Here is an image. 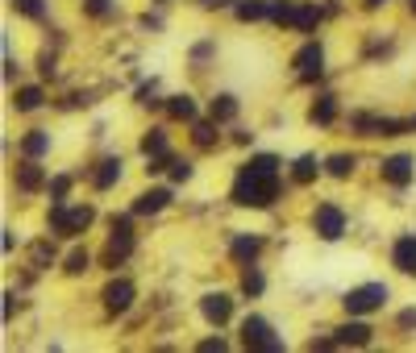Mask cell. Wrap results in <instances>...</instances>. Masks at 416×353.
<instances>
[{"mask_svg":"<svg viewBox=\"0 0 416 353\" xmlns=\"http://www.w3.org/2000/svg\"><path fill=\"white\" fill-rule=\"evenodd\" d=\"M275 200H279V171H250V167L238 171L234 204H242V208H271Z\"/></svg>","mask_w":416,"mask_h":353,"instance_id":"1","label":"cell"},{"mask_svg":"<svg viewBox=\"0 0 416 353\" xmlns=\"http://www.w3.org/2000/svg\"><path fill=\"white\" fill-rule=\"evenodd\" d=\"M341 303H345L350 316H366V312H375V308L387 303V287H383V283H362V287H354Z\"/></svg>","mask_w":416,"mask_h":353,"instance_id":"2","label":"cell"},{"mask_svg":"<svg viewBox=\"0 0 416 353\" xmlns=\"http://www.w3.org/2000/svg\"><path fill=\"white\" fill-rule=\"evenodd\" d=\"M242 345H246V350H266V353L283 350V341L271 333V324H266L262 316H246V324H242Z\"/></svg>","mask_w":416,"mask_h":353,"instance_id":"3","label":"cell"},{"mask_svg":"<svg viewBox=\"0 0 416 353\" xmlns=\"http://www.w3.org/2000/svg\"><path fill=\"white\" fill-rule=\"evenodd\" d=\"M313 225H317V233H321L325 241H337V237L345 233V216H341L337 204H321L317 216H313Z\"/></svg>","mask_w":416,"mask_h":353,"instance_id":"4","label":"cell"},{"mask_svg":"<svg viewBox=\"0 0 416 353\" xmlns=\"http://www.w3.org/2000/svg\"><path fill=\"white\" fill-rule=\"evenodd\" d=\"M292 63H296L300 80H317V75H321V67H325V50H321V42H308V46H300Z\"/></svg>","mask_w":416,"mask_h":353,"instance_id":"5","label":"cell"},{"mask_svg":"<svg viewBox=\"0 0 416 353\" xmlns=\"http://www.w3.org/2000/svg\"><path fill=\"white\" fill-rule=\"evenodd\" d=\"M134 303V283L129 278H113L108 287H104V308L108 312H125Z\"/></svg>","mask_w":416,"mask_h":353,"instance_id":"6","label":"cell"},{"mask_svg":"<svg viewBox=\"0 0 416 353\" xmlns=\"http://www.w3.org/2000/svg\"><path fill=\"white\" fill-rule=\"evenodd\" d=\"M200 312H204V320L225 324V320L234 316V299H229V295H221V291H217V295H204V299H200Z\"/></svg>","mask_w":416,"mask_h":353,"instance_id":"7","label":"cell"},{"mask_svg":"<svg viewBox=\"0 0 416 353\" xmlns=\"http://www.w3.org/2000/svg\"><path fill=\"white\" fill-rule=\"evenodd\" d=\"M383 179L396 183V187H408V183H413V158H408V154L387 158V163H383Z\"/></svg>","mask_w":416,"mask_h":353,"instance_id":"8","label":"cell"},{"mask_svg":"<svg viewBox=\"0 0 416 353\" xmlns=\"http://www.w3.org/2000/svg\"><path fill=\"white\" fill-rule=\"evenodd\" d=\"M166 204H171V191H166V187H155V191H142V195L134 200V212H138V216H150V212H163Z\"/></svg>","mask_w":416,"mask_h":353,"instance_id":"9","label":"cell"},{"mask_svg":"<svg viewBox=\"0 0 416 353\" xmlns=\"http://www.w3.org/2000/svg\"><path fill=\"white\" fill-rule=\"evenodd\" d=\"M392 262L400 266L404 274H416V237L408 233V237H400L396 246H392Z\"/></svg>","mask_w":416,"mask_h":353,"instance_id":"10","label":"cell"},{"mask_svg":"<svg viewBox=\"0 0 416 353\" xmlns=\"http://www.w3.org/2000/svg\"><path fill=\"white\" fill-rule=\"evenodd\" d=\"M371 333H375L371 324H358L354 320V324H341L333 337H337V345H371Z\"/></svg>","mask_w":416,"mask_h":353,"instance_id":"11","label":"cell"},{"mask_svg":"<svg viewBox=\"0 0 416 353\" xmlns=\"http://www.w3.org/2000/svg\"><path fill=\"white\" fill-rule=\"evenodd\" d=\"M129 254H134V233H113V241H108V250H104V262L117 266V262H125Z\"/></svg>","mask_w":416,"mask_h":353,"instance_id":"12","label":"cell"},{"mask_svg":"<svg viewBox=\"0 0 416 353\" xmlns=\"http://www.w3.org/2000/svg\"><path fill=\"white\" fill-rule=\"evenodd\" d=\"M42 183H46V175H42V167H38L34 158L17 167V187H21V191H38Z\"/></svg>","mask_w":416,"mask_h":353,"instance_id":"13","label":"cell"},{"mask_svg":"<svg viewBox=\"0 0 416 353\" xmlns=\"http://www.w3.org/2000/svg\"><path fill=\"white\" fill-rule=\"evenodd\" d=\"M234 13H238V21H262V17H271V0H238Z\"/></svg>","mask_w":416,"mask_h":353,"instance_id":"14","label":"cell"},{"mask_svg":"<svg viewBox=\"0 0 416 353\" xmlns=\"http://www.w3.org/2000/svg\"><path fill=\"white\" fill-rule=\"evenodd\" d=\"M46 150H50V133L34 129V133H25V137H21V154H25V158H42Z\"/></svg>","mask_w":416,"mask_h":353,"instance_id":"15","label":"cell"},{"mask_svg":"<svg viewBox=\"0 0 416 353\" xmlns=\"http://www.w3.org/2000/svg\"><path fill=\"white\" fill-rule=\"evenodd\" d=\"M166 112L175 117V121H196V100L183 91V96H171L166 100Z\"/></svg>","mask_w":416,"mask_h":353,"instance_id":"16","label":"cell"},{"mask_svg":"<svg viewBox=\"0 0 416 353\" xmlns=\"http://www.w3.org/2000/svg\"><path fill=\"white\" fill-rule=\"evenodd\" d=\"M333 117H337V96H321V100L313 104V112H308L313 125H329Z\"/></svg>","mask_w":416,"mask_h":353,"instance_id":"17","label":"cell"},{"mask_svg":"<svg viewBox=\"0 0 416 353\" xmlns=\"http://www.w3.org/2000/svg\"><path fill=\"white\" fill-rule=\"evenodd\" d=\"M317 25H321V8H317V4H300V8H296V29H300V33H313Z\"/></svg>","mask_w":416,"mask_h":353,"instance_id":"18","label":"cell"},{"mask_svg":"<svg viewBox=\"0 0 416 353\" xmlns=\"http://www.w3.org/2000/svg\"><path fill=\"white\" fill-rule=\"evenodd\" d=\"M296 8L300 4H292V0H271V21L275 25H296Z\"/></svg>","mask_w":416,"mask_h":353,"instance_id":"19","label":"cell"},{"mask_svg":"<svg viewBox=\"0 0 416 353\" xmlns=\"http://www.w3.org/2000/svg\"><path fill=\"white\" fill-rule=\"evenodd\" d=\"M208 112H213V121H234V117H238V100H234V96H217V100L208 104Z\"/></svg>","mask_w":416,"mask_h":353,"instance_id":"20","label":"cell"},{"mask_svg":"<svg viewBox=\"0 0 416 353\" xmlns=\"http://www.w3.org/2000/svg\"><path fill=\"white\" fill-rule=\"evenodd\" d=\"M117 179H121V158H104V163H100V171H96V187L104 191V187H113Z\"/></svg>","mask_w":416,"mask_h":353,"instance_id":"21","label":"cell"},{"mask_svg":"<svg viewBox=\"0 0 416 353\" xmlns=\"http://www.w3.org/2000/svg\"><path fill=\"white\" fill-rule=\"evenodd\" d=\"M13 104H17V112H34L42 104V88H17Z\"/></svg>","mask_w":416,"mask_h":353,"instance_id":"22","label":"cell"},{"mask_svg":"<svg viewBox=\"0 0 416 353\" xmlns=\"http://www.w3.org/2000/svg\"><path fill=\"white\" fill-rule=\"evenodd\" d=\"M317 171H321V167H317V158H313V154H304V158H296L292 179H296V183H313V179H317Z\"/></svg>","mask_w":416,"mask_h":353,"instance_id":"23","label":"cell"},{"mask_svg":"<svg viewBox=\"0 0 416 353\" xmlns=\"http://www.w3.org/2000/svg\"><path fill=\"white\" fill-rule=\"evenodd\" d=\"M258 250H262L258 237H234V258H238V262H254Z\"/></svg>","mask_w":416,"mask_h":353,"instance_id":"24","label":"cell"},{"mask_svg":"<svg viewBox=\"0 0 416 353\" xmlns=\"http://www.w3.org/2000/svg\"><path fill=\"white\" fill-rule=\"evenodd\" d=\"M404 129H413L408 121H392V117H379L375 121V137H400Z\"/></svg>","mask_w":416,"mask_h":353,"instance_id":"25","label":"cell"},{"mask_svg":"<svg viewBox=\"0 0 416 353\" xmlns=\"http://www.w3.org/2000/svg\"><path fill=\"white\" fill-rule=\"evenodd\" d=\"M325 171H329L333 179H350V171H354V154H333L329 163H325Z\"/></svg>","mask_w":416,"mask_h":353,"instance_id":"26","label":"cell"},{"mask_svg":"<svg viewBox=\"0 0 416 353\" xmlns=\"http://www.w3.org/2000/svg\"><path fill=\"white\" fill-rule=\"evenodd\" d=\"M142 154H146V158H155V154H166V137H163V129H150V133L142 137Z\"/></svg>","mask_w":416,"mask_h":353,"instance_id":"27","label":"cell"},{"mask_svg":"<svg viewBox=\"0 0 416 353\" xmlns=\"http://www.w3.org/2000/svg\"><path fill=\"white\" fill-rule=\"evenodd\" d=\"M242 291L246 295H262V274L254 266H246V274H242Z\"/></svg>","mask_w":416,"mask_h":353,"instance_id":"28","label":"cell"},{"mask_svg":"<svg viewBox=\"0 0 416 353\" xmlns=\"http://www.w3.org/2000/svg\"><path fill=\"white\" fill-rule=\"evenodd\" d=\"M217 125H221V121H213V125H196V146L208 150V146L217 142Z\"/></svg>","mask_w":416,"mask_h":353,"instance_id":"29","label":"cell"},{"mask_svg":"<svg viewBox=\"0 0 416 353\" xmlns=\"http://www.w3.org/2000/svg\"><path fill=\"white\" fill-rule=\"evenodd\" d=\"M246 167L250 171H279V158H275V154H254Z\"/></svg>","mask_w":416,"mask_h":353,"instance_id":"30","label":"cell"},{"mask_svg":"<svg viewBox=\"0 0 416 353\" xmlns=\"http://www.w3.org/2000/svg\"><path fill=\"white\" fill-rule=\"evenodd\" d=\"M21 17H42V0H13Z\"/></svg>","mask_w":416,"mask_h":353,"instance_id":"31","label":"cell"},{"mask_svg":"<svg viewBox=\"0 0 416 353\" xmlns=\"http://www.w3.org/2000/svg\"><path fill=\"white\" fill-rule=\"evenodd\" d=\"M80 270H87V250H76L67 258V274H80Z\"/></svg>","mask_w":416,"mask_h":353,"instance_id":"32","label":"cell"},{"mask_svg":"<svg viewBox=\"0 0 416 353\" xmlns=\"http://www.w3.org/2000/svg\"><path fill=\"white\" fill-rule=\"evenodd\" d=\"M46 258H55V246H50V241H38V246H34V262L42 266Z\"/></svg>","mask_w":416,"mask_h":353,"instance_id":"33","label":"cell"},{"mask_svg":"<svg viewBox=\"0 0 416 353\" xmlns=\"http://www.w3.org/2000/svg\"><path fill=\"white\" fill-rule=\"evenodd\" d=\"M67 187H71V179H67V175H59L55 183H50V195H55V200H67Z\"/></svg>","mask_w":416,"mask_h":353,"instance_id":"34","label":"cell"},{"mask_svg":"<svg viewBox=\"0 0 416 353\" xmlns=\"http://www.w3.org/2000/svg\"><path fill=\"white\" fill-rule=\"evenodd\" d=\"M171 179H175V183H187V179H192V167H187V163H171Z\"/></svg>","mask_w":416,"mask_h":353,"instance_id":"35","label":"cell"},{"mask_svg":"<svg viewBox=\"0 0 416 353\" xmlns=\"http://www.w3.org/2000/svg\"><path fill=\"white\" fill-rule=\"evenodd\" d=\"M83 13H92V17H104V13H108V0H83Z\"/></svg>","mask_w":416,"mask_h":353,"instance_id":"36","label":"cell"},{"mask_svg":"<svg viewBox=\"0 0 416 353\" xmlns=\"http://www.w3.org/2000/svg\"><path fill=\"white\" fill-rule=\"evenodd\" d=\"M113 233H134V220L129 216H113Z\"/></svg>","mask_w":416,"mask_h":353,"instance_id":"37","label":"cell"},{"mask_svg":"<svg viewBox=\"0 0 416 353\" xmlns=\"http://www.w3.org/2000/svg\"><path fill=\"white\" fill-rule=\"evenodd\" d=\"M213 350L221 353V350H225V341H221V337H208V341H200V353H213Z\"/></svg>","mask_w":416,"mask_h":353,"instance_id":"38","label":"cell"},{"mask_svg":"<svg viewBox=\"0 0 416 353\" xmlns=\"http://www.w3.org/2000/svg\"><path fill=\"white\" fill-rule=\"evenodd\" d=\"M400 324H404V329H413V324H416V308H408V312H400Z\"/></svg>","mask_w":416,"mask_h":353,"instance_id":"39","label":"cell"},{"mask_svg":"<svg viewBox=\"0 0 416 353\" xmlns=\"http://www.w3.org/2000/svg\"><path fill=\"white\" fill-rule=\"evenodd\" d=\"M379 4H383V0H366V8H379Z\"/></svg>","mask_w":416,"mask_h":353,"instance_id":"40","label":"cell"},{"mask_svg":"<svg viewBox=\"0 0 416 353\" xmlns=\"http://www.w3.org/2000/svg\"><path fill=\"white\" fill-rule=\"evenodd\" d=\"M413 13H416V0H413Z\"/></svg>","mask_w":416,"mask_h":353,"instance_id":"41","label":"cell"},{"mask_svg":"<svg viewBox=\"0 0 416 353\" xmlns=\"http://www.w3.org/2000/svg\"><path fill=\"white\" fill-rule=\"evenodd\" d=\"M413 129H416V121H413Z\"/></svg>","mask_w":416,"mask_h":353,"instance_id":"42","label":"cell"}]
</instances>
